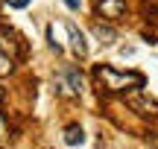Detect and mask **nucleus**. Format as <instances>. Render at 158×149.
Masks as SVG:
<instances>
[{"mask_svg":"<svg viewBox=\"0 0 158 149\" xmlns=\"http://www.w3.org/2000/svg\"><path fill=\"white\" fill-rule=\"evenodd\" d=\"M94 79H97V85H100L102 91H108V94L138 91V88H143V76L141 73H135V70L120 73V70L108 67V64H97V67H94Z\"/></svg>","mask_w":158,"mask_h":149,"instance_id":"obj_1","label":"nucleus"},{"mask_svg":"<svg viewBox=\"0 0 158 149\" xmlns=\"http://www.w3.org/2000/svg\"><path fill=\"white\" fill-rule=\"evenodd\" d=\"M56 91L62 94V97H76V94H82V73H79L76 67H64L62 73L56 76Z\"/></svg>","mask_w":158,"mask_h":149,"instance_id":"obj_2","label":"nucleus"},{"mask_svg":"<svg viewBox=\"0 0 158 149\" xmlns=\"http://www.w3.org/2000/svg\"><path fill=\"white\" fill-rule=\"evenodd\" d=\"M97 15L106 21H120L126 15V0H97Z\"/></svg>","mask_w":158,"mask_h":149,"instance_id":"obj_3","label":"nucleus"},{"mask_svg":"<svg viewBox=\"0 0 158 149\" xmlns=\"http://www.w3.org/2000/svg\"><path fill=\"white\" fill-rule=\"evenodd\" d=\"M68 38H70V47H73V53L79 58H85L88 56V44H85V35L76 29V23L73 21H68Z\"/></svg>","mask_w":158,"mask_h":149,"instance_id":"obj_4","label":"nucleus"},{"mask_svg":"<svg viewBox=\"0 0 158 149\" xmlns=\"http://www.w3.org/2000/svg\"><path fill=\"white\" fill-rule=\"evenodd\" d=\"M0 53H3V56H12V58L18 56V38H15V32L6 29V26H0Z\"/></svg>","mask_w":158,"mask_h":149,"instance_id":"obj_5","label":"nucleus"},{"mask_svg":"<svg viewBox=\"0 0 158 149\" xmlns=\"http://www.w3.org/2000/svg\"><path fill=\"white\" fill-rule=\"evenodd\" d=\"M64 143H68V146H82L85 143L82 126H68V129H64Z\"/></svg>","mask_w":158,"mask_h":149,"instance_id":"obj_6","label":"nucleus"},{"mask_svg":"<svg viewBox=\"0 0 158 149\" xmlns=\"http://www.w3.org/2000/svg\"><path fill=\"white\" fill-rule=\"evenodd\" d=\"M94 35L100 38V44H114L117 41V32L111 26H102V23H94Z\"/></svg>","mask_w":158,"mask_h":149,"instance_id":"obj_7","label":"nucleus"},{"mask_svg":"<svg viewBox=\"0 0 158 149\" xmlns=\"http://www.w3.org/2000/svg\"><path fill=\"white\" fill-rule=\"evenodd\" d=\"M15 58L12 56H3V53H0V76H6V73H12V67H15Z\"/></svg>","mask_w":158,"mask_h":149,"instance_id":"obj_8","label":"nucleus"},{"mask_svg":"<svg viewBox=\"0 0 158 149\" xmlns=\"http://www.w3.org/2000/svg\"><path fill=\"white\" fill-rule=\"evenodd\" d=\"M6 3H9L12 9H27V6L32 3V0H6Z\"/></svg>","mask_w":158,"mask_h":149,"instance_id":"obj_9","label":"nucleus"},{"mask_svg":"<svg viewBox=\"0 0 158 149\" xmlns=\"http://www.w3.org/2000/svg\"><path fill=\"white\" fill-rule=\"evenodd\" d=\"M3 138H6V129H3V117H0V143H3Z\"/></svg>","mask_w":158,"mask_h":149,"instance_id":"obj_10","label":"nucleus"},{"mask_svg":"<svg viewBox=\"0 0 158 149\" xmlns=\"http://www.w3.org/2000/svg\"><path fill=\"white\" fill-rule=\"evenodd\" d=\"M64 3H68L70 9H79V0H64Z\"/></svg>","mask_w":158,"mask_h":149,"instance_id":"obj_11","label":"nucleus"},{"mask_svg":"<svg viewBox=\"0 0 158 149\" xmlns=\"http://www.w3.org/2000/svg\"><path fill=\"white\" fill-rule=\"evenodd\" d=\"M0 99H3V88H0Z\"/></svg>","mask_w":158,"mask_h":149,"instance_id":"obj_12","label":"nucleus"}]
</instances>
